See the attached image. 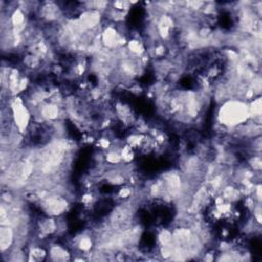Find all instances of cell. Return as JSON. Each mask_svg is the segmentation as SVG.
I'll return each mask as SVG.
<instances>
[{
    "label": "cell",
    "instance_id": "cell-1",
    "mask_svg": "<svg viewBox=\"0 0 262 262\" xmlns=\"http://www.w3.org/2000/svg\"><path fill=\"white\" fill-rule=\"evenodd\" d=\"M249 119L250 113L248 102L238 99L225 100L220 103L216 113V122L227 128L242 125Z\"/></svg>",
    "mask_w": 262,
    "mask_h": 262
},
{
    "label": "cell",
    "instance_id": "cell-2",
    "mask_svg": "<svg viewBox=\"0 0 262 262\" xmlns=\"http://www.w3.org/2000/svg\"><path fill=\"white\" fill-rule=\"evenodd\" d=\"M47 249H48V259L51 261H68L73 259L72 253L63 245L50 242Z\"/></svg>",
    "mask_w": 262,
    "mask_h": 262
},
{
    "label": "cell",
    "instance_id": "cell-3",
    "mask_svg": "<svg viewBox=\"0 0 262 262\" xmlns=\"http://www.w3.org/2000/svg\"><path fill=\"white\" fill-rule=\"evenodd\" d=\"M14 241H15L14 228L10 225H1V228H0L1 252L4 253L8 251L14 245Z\"/></svg>",
    "mask_w": 262,
    "mask_h": 262
},
{
    "label": "cell",
    "instance_id": "cell-4",
    "mask_svg": "<svg viewBox=\"0 0 262 262\" xmlns=\"http://www.w3.org/2000/svg\"><path fill=\"white\" fill-rule=\"evenodd\" d=\"M121 158H122V163L131 164L135 158V149H133L128 144L124 143V145L121 148Z\"/></svg>",
    "mask_w": 262,
    "mask_h": 262
}]
</instances>
